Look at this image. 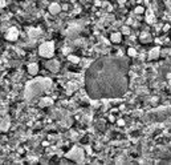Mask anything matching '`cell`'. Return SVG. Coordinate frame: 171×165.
<instances>
[{"label": "cell", "instance_id": "1", "mask_svg": "<svg viewBox=\"0 0 171 165\" xmlns=\"http://www.w3.org/2000/svg\"><path fill=\"white\" fill-rule=\"evenodd\" d=\"M129 59L106 56L93 61L85 73V88L93 100L117 99L127 92Z\"/></svg>", "mask_w": 171, "mask_h": 165}, {"label": "cell", "instance_id": "2", "mask_svg": "<svg viewBox=\"0 0 171 165\" xmlns=\"http://www.w3.org/2000/svg\"><path fill=\"white\" fill-rule=\"evenodd\" d=\"M52 87V81L45 77H37L32 81L27 82L25 91H24V97L27 100H32L37 96H40L43 92L48 91Z\"/></svg>", "mask_w": 171, "mask_h": 165}, {"label": "cell", "instance_id": "3", "mask_svg": "<svg viewBox=\"0 0 171 165\" xmlns=\"http://www.w3.org/2000/svg\"><path fill=\"white\" fill-rule=\"evenodd\" d=\"M65 157L74 162H84V151L81 148H78V146H73L65 155Z\"/></svg>", "mask_w": 171, "mask_h": 165}, {"label": "cell", "instance_id": "4", "mask_svg": "<svg viewBox=\"0 0 171 165\" xmlns=\"http://www.w3.org/2000/svg\"><path fill=\"white\" fill-rule=\"evenodd\" d=\"M39 53L43 57H46V59L52 57L53 53H55V43H53V41H46V43H43L41 45H40V48H39Z\"/></svg>", "mask_w": 171, "mask_h": 165}, {"label": "cell", "instance_id": "5", "mask_svg": "<svg viewBox=\"0 0 171 165\" xmlns=\"http://www.w3.org/2000/svg\"><path fill=\"white\" fill-rule=\"evenodd\" d=\"M45 67L50 71V72H59L60 63L57 61L56 59H52V60H48V61H45Z\"/></svg>", "mask_w": 171, "mask_h": 165}, {"label": "cell", "instance_id": "6", "mask_svg": "<svg viewBox=\"0 0 171 165\" xmlns=\"http://www.w3.org/2000/svg\"><path fill=\"white\" fill-rule=\"evenodd\" d=\"M17 37H19V31L16 28H10V30L7 31L5 39L8 41H15V40H17Z\"/></svg>", "mask_w": 171, "mask_h": 165}, {"label": "cell", "instance_id": "7", "mask_svg": "<svg viewBox=\"0 0 171 165\" xmlns=\"http://www.w3.org/2000/svg\"><path fill=\"white\" fill-rule=\"evenodd\" d=\"M53 104V100L50 99V97H41L39 101V105L41 107V108H45V107H49Z\"/></svg>", "mask_w": 171, "mask_h": 165}, {"label": "cell", "instance_id": "8", "mask_svg": "<svg viewBox=\"0 0 171 165\" xmlns=\"http://www.w3.org/2000/svg\"><path fill=\"white\" fill-rule=\"evenodd\" d=\"M37 72H39V65H37L36 63H32L28 65V73H29V75L35 76V75H37Z\"/></svg>", "mask_w": 171, "mask_h": 165}, {"label": "cell", "instance_id": "9", "mask_svg": "<svg viewBox=\"0 0 171 165\" xmlns=\"http://www.w3.org/2000/svg\"><path fill=\"white\" fill-rule=\"evenodd\" d=\"M11 125V121H10V117H4L3 120H1V132H7L8 131V128H10Z\"/></svg>", "mask_w": 171, "mask_h": 165}, {"label": "cell", "instance_id": "10", "mask_svg": "<svg viewBox=\"0 0 171 165\" xmlns=\"http://www.w3.org/2000/svg\"><path fill=\"white\" fill-rule=\"evenodd\" d=\"M60 11H61V7H60L59 4L53 3V4H50V6H49V12L52 13V15H57Z\"/></svg>", "mask_w": 171, "mask_h": 165}, {"label": "cell", "instance_id": "11", "mask_svg": "<svg viewBox=\"0 0 171 165\" xmlns=\"http://www.w3.org/2000/svg\"><path fill=\"white\" fill-rule=\"evenodd\" d=\"M159 56V47H155V48H153L151 51H150V53H149V57L150 59H158Z\"/></svg>", "mask_w": 171, "mask_h": 165}, {"label": "cell", "instance_id": "12", "mask_svg": "<svg viewBox=\"0 0 171 165\" xmlns=\"http://www.w3.org/2000/svg\"><path fill=\"white\" fill-rule=\"evenodd\" d=\"M122 39V35L121 33H113L112 36H110V40H112L113 43H119Z\"/></svg>", "mask_w": 171, "mask_h": 165}, {"label": "cell", "instance_id": "13", "mask_svg": "<svg viewBox=\"0 0 171 165\" xmlns=\"http://www.w3.org/2000/svg\"><path fill=\"white\" fill-rule=\"evenodd\" d=\"M141 41L142 43H149V41H151V36L149 35V33H142L141 35Z\"/></svg>", "mask_w": 171, "mask_h": 165}, {"label": "cell", "instance_id": "14", "mask_svg": "<svg viewBox=\"0 0 171 165\" xmlns=\"http://www.w3.org/2000/svg\"><path fill=\"white\" fill-rule=\"evenodd\" d=\"M146 21H147L149 24H151L153 21H154V15H153L151 11H149V12L146 13Z\"/></svg>", "mask_w": 171, "mask_h": 165}, {"label": "cell", "instance_id": "15", "mask_svg": "<svg viewBox=\"0 0 171 165\" xmlns=\"http://www.w3.org/2000/svg\"><path fill=\"white\" fill-rule=\"evenodd\" d=\"M40 32H41L40 30H29L28 31V33H29L31 37H37V35H40Z\"/></svg>", "mask_w": 171, "mask_h": 165}, {"label": "cell", "instance_id": "16", "mask_svg": "<svg viewBox=\"0 0 171 165\" xmlns=\"http://www.w3.org/2000/svg\"><path fill=\"white\" fill-rule=\"evenodd\" d=\"M68 59H69V61H72V63H78V61H80V59L77 56H74V55H69Z\"/></svg>", "mask_w": 171, "mask_h": 165}, {"label": "cell", "instance_id": "17", "mask_svg": "<svg viewBox=\"0 0 171 165\" xmlns=\"http://www.w3.org/2000/svg\"><path fill=\"white\" fill-rule=\"evenodd\" d=\"M134 12L137 13V15H139V13H143V12H145V8H143V7H137V8L134 10Z\"/></svg>", "mask_w": 171, "mask_h": 165}, {"label": "cell", "instance_id": "18", "mask_svg": "<svg viewBox=\"0 0 171 165\" xmlns=\"http://www.w3.org/2000/svg\"><path fill=\"white\" fill-rule=\"evenodd\" d=\"M127 55H129V56H135L137 52H135L134 48H129V50H127Z\"/></svg>", "mask_w": 171, "mask_h": 165}, {"label": "cell", "instance_id": "19", "mask_svg": "<svg viewBox=\"0 0 171 165\" xmlns=\"http://www.w3.org/2000/svg\"><path fill=\"white\" fill-rule=\"evenodd\" d=\"M122 32H123V33H126V35H127V33H130V30H129L127 27H123V30H122Z\"/></svg>", "mask_w": 171, "mask_h": 165}, {"label": "cell", "instance_id": "20", "mask_svg": "<svg viewBox=\"0 0 171 165\" xmlns=\"http://www.w3.org/2000/svg\"><path fill=\"white\" fill-rule=\"evenodd\" d=\"M0 6H1V8H3V7L5 6V0H0Z\"/></svg>", "mask_w": 171, "mask_h": 165}, {"label": "cell", "instance_id": "21", "mask_svg": "<svg viewBox=\"0 0 171 165\" xmlns=\"http://www.w3.org/2000/svg\"><path fill=\"white\" fill-rule=\"evenodd\" d=\"M123 124H125V121H123V120H118V125H123Z\"/></svg>", "mask_w": 171, "mask_h": 165}, {"label": "cell", "instance_id": "22", "mask_svg": "<svg viewBox=\"0 0 171 165\" xmlns=\"http://www.w3.org/2000/svg\"><path fill=\"white\" fill-rule=\"evenodd\" d=\"M125 1H126V0H119V3H121V4H123Z\"/></svg>", "mask_w": 171, "mask_h": 165}]
</instances>
